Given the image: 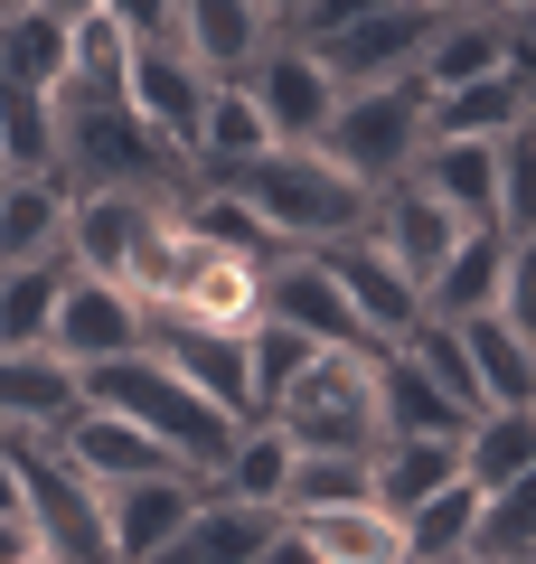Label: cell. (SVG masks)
I'll use <instances>...</instances> for the list:
<instances>
[{"label":"cell","mask_w":536,"mask_h":564,"mask_svg":"<svg viewBox=\"0 0 536 564\" xmlns=\"http://www.w3.org/2000/svg\"><path fill=\"white\" fill-rule=\"evenodd\" d=\"M57 292H66V254H57V263H10V273H0V358H29V348H47Z\"/></svg>","instance_id":"f546056e"},{"label":"cell","mask_w":536,"mask_h":564,"mask_svg":"<svg viewBox=\"0 0 536 564\" xmlns=\"http://www.w3.org/2000/svg\"><path fill=\"white\" fill-rule=\"evenodd\" d=\"M255 10H264V20H274V39H282V20H292L301 0H255Z\"/></svg>","instance_id":"b9f144b4"},{"label":"cell","mask_w":536,"mask_h":564,"mask_svg":"<svg viewBox=\"0 0 536 564\" xmlns=\"http://www.w3.org/2000/svg\"><path fill=\"white\" fill-rule=\"evenodd\" d=\"M452 236H461V217H452V207H433L415 180H405V170L377 188V198H367V245H377V254L396 263V273L415 282V292L433 282V263L452 254Z\"/></svg>","instance_id":"2e32d148"},{"label":"cell","mask_w":536,"mask_h":564,"mask_svg":"<svg viewBox=\"0 0 536 564\" xmlns=\"http://www.w3.org/2000/svg\"><path fill=\"white\" fill-rule=\"evenodd\" d=\"M377 414H386V433H461V423H471L415 358H396V348H377Z\"/></svg>","instance_id":"4dcf8cb0"},{"label":"cell","mask_w":536,"mask_h":564,"mask_svg":"<svg viewBox=\"0 0 536 564\" xmlns=\"http://www.w3.org/2000/svg\"><path fill=\"white\" fill-rule=\"evenodd\" d=\"M442 480H461V452H452V433H386V443L367 452V508H386V518L424 508Z\"/></svg>","instance_id":"44dd1931"},{"label":"cell","mask_w":536,"mask_h":564,"mask_svg":"<svg viewBox=\"0 0 536 564\" xmlns=\"http://www.w3.org/2000/svg\"><path fill=\"white\" fill-rule=\"evenodd\" d=\"M517 122H527V66L452 85V95H424V141H499Z\"/></svg>","instance_id":"d4e9b609"},{"label":"cell","mask_w":536,"mask_h":564,"mask_svg":"<svg viewBox=\"0 0 536 564\" xmlns=\"http://www.w3.org/2000/svg\"><path fill=\"white\" fill-rule=\"evenodd\" d=\"M301 545H311V564H396L405 555V536H396V518L386 508H367V499H339V508H301V518H282Z\"/></svg>","instance_id":"4316f807"},{"label":"cell","mask_w":536,"mask_h":564,"mask_svg":"<svg viewBox=\"0 0 536 564\" xmlns=\"http://www.w3.org/2000/svg\"><path fill=\"white\" fill-rule=\"evenodd\" d=\"M255 564H311V545H301L292 527H274V536H264V555H255Z\"/></svg>","instance_id":"ab89813d"},{"label":"cell","mask_w":536,"mask_h":564,"mask_svg":"<svg viewBox=\"0 0 536 564\" xmlns=\"http://www.w3.org/2000/svg\"><path fill=\"white\" fill-rule=\"evenodd\" d=\"M141 339H151V311L132 302V282H104V273H76V263H66L57 321H47V358H66L85 377V367H104V358H132Z\"/></svg>","instance_id":"52a82bcc"},{"label":"cell","mask_w":536,"mask_h":564,"mask_svg":"<svg viewBox=\"0 0 536 564\" xmlns=\"http://www.w3.org/2000/svg\"><path fill=\"white\" fill-rule=\"evenodd\" d=\"M471 10H499V20H527L536 0H471Z\"/></svg>","instance_id":"60d3db41"},{"label":"cell","mask_w":536,"mask_h":564,"mask_svg":"<svg viewBox=\"0 0 536 564\" xmlns=\"http://www.w3.org/2000/svg\"><path fill=\"white\" fill-rule=\"evenodd\" d=\"M339 499H367V462H339V452H292L282 518H301V508H339Z\"/></svg>","instance_id":"d590c367"},{"label":"cell","mask_w":536,"mask_h":564,"mask_svg":"<svg viewBox=\"0 0 536 564\" xmlns=\"http://www.w3.org/2000/svg\"><path fill=\"white\" fill-rule=\"evenodd\" d=\"M452 564H490V555H452Z\"/></svg>","instance_id":"f6af8a7d"},{"label":"cell","mask_w":536,"mask_h":564,"mask_svg":"<svg viewBox=\"0 0 536 564\" xmlns=\"http://www.w3.org/2000/svg\"><path fill=\"white\" fill-rule=\"evenodd\" d=\"M170 207L179 198H160V188H85V198L66 207V263H76V273H104V282H132L141 236H151Z\"/></svg>","instance_id":"9c48e42d"},{"label":"cell","mask_w":536,"mask_h":564,"mask_svg":"<svg viewBox=\"0 0 536 564\" xmlns=\"http://www.w3.org/2000/svg\"><path fill=\"white\" fill-rule=\"evenodd\" d=\"M274 527H282L274 508H245V499H226V489L207 480V499L189 508V527H179L170 545H160V564H255Z\"/></svg>","instance_id":"7402d4cb"},{"label":"cell","mask_w":536,"mask_h":564,"mask_svg":"<svg viewBox=\"0 0 536 564\" xmlns=\"http://www.w3.org/2000/svg\"><path fill=\"white\" fill-rule=\"evenodd\" d=\"M452 452H461V480L471 489L527 480L536 470V404H480V414L452 433Z\"/></svg>","instance_id":"484cf974"},{"label":"cell","mask_w":536,"mask_h":564,"mask_svg":"<svg viewBox=\"0 0 536 564\" xmlns=\"http://www.w3.org/2000/svg\"><path fill=\"white\" fill-rule=\"evenodd\" d=\"M461 329V358H471L480 404H536V329H517L508 311H471Z\"/></svg>","instance_id":"603a6c76"},{"label":"cell","mask_w":536,"mask_h":564,"mask_svg":"<svg viewBox=\"0 0 536 564\" xmlns=\"http://www.w3.org/2000/svg\"><path fill=\"white\" fill-rule=\"evenodd\" d=\"M264 39H274V20L255 0H179V57L199 66L207 85H236L264 57Z\"/></svg>","instance_id":"d6986e66"},{"label":"cell","mask_w":536,"mask_h":564,"mask_svg":"<svg viewBox=\"0 0 536 564\" xmlns=\"http://www.w3.org/2000/svg\"><path fill=\"white\" fill-rule=\"evenodd\" d=\"M396 564H405V555H396Z\"/></svg>","instance_id":"bcb514c9"},{"label":"cell","mask_w":536,"mask_h":564,"mask_svg":"<svg viewBox=\"0 0 536 564\" xmlns=\"http://www.w3.org/2000/svg\"><path fill=\"white\" fill-rule=\"evenodd\" d=\"M282 480H292V443H282L264 414L236 423V452H226L217 489H226V499H245V508H274V518H282Z\"/></svg>","instance_id":"d6a6232c"},{"label":"cell","mask_w":536,"mask_h":564,"mask_svg":"<svg viewBox=\"0 0 536 564\" xmlns=\"http://www.w3.org/2000/svg\"><path fill=\"white\" fill-rule=\"evenodd\" d=\"M57 180L76 188H160L189 198V170L160 132H141V113L122 95H57Z\"/></svg>","instance_id":"277c9868"},{"label":"cell","mask_w":536,"mask_h":564,"mask_svg":"<svg viewBox=\"0 0 536 564\" xmlns=\"http://www.w3.org/2000/svg\"><path fill=\"white\" fill-rule=\"evenodd\" d=\"M0 452H10L20 518H29V536H39V555H57V564H114V545H104V508H95V480H85V470L66 462L47 433H0Z\"/></svg>","instance_id":"5b68a950"},{"label":"cell","mask_w":536,"mask_h":564,"mask_svg":"<svg viewBox=\"0 0 536 564\" xmlns=\"http://www.w3.org/2000/svg\"><path fill=\"white\" fill-rule=\"evenodd\" d=\"M76 386H85V404H104V414H122L132 433H151V443L170 452L179 470H199V480H217V470H226V452H236V414H217L207 395H189V386H179L170 367L151 358V348L85 367Z\"/></svg>","instance_id":"6da1fadb"},{"label":"cell","mask_w":536,"mask_h":564,"mask_svg":"<svg viewBox=\"0 0 536 564\" xmlns=\"http://www.w3.org/2000/svg\"><path fill=\"white\" fill-rule=\"evenodd\" d=\"M301 254L330 263V282H339V302H349V321L367 329V348H396L405 329L424 321V292L377 254V245H367V226H357V236H339V245H301Z\"/></svg>","instance_id":"30bf717a"},{"label":"cell","mask_w":536,"mask_h":564,"mask_svg":"<svg viewBox=\"0 0 536 564\" xmlns=\"http://www.w3.org/2000/svg\"><path fill=\"white\" fill-rule=\"evenodd\" d=\"M415 141H424V85L396 76V85H357V95H339L311 151L330 170H349L357 188H386L405 161H415Z\"/></svg>","instance_id":"8992f818"},{"label":"cell","mask_w":536,"mask_h":564,"mask_svg":"<svg viewBox=\"0 0 536 564\" xmlns=\"http://www.w3.org/2000/svg\"><path fill=\"white\" fill-rule=\"evenodd\" d=\"M292 452H339V462H367L386 443V414H377V348H311L292 386L264 404Z\"/></svg>","instance_id":"3957f363"},{"label":"cell","mask_w":536,"mask_h":564,"mask_svg":"<svg viewBox=\"0 0 536 564\" xmlns=\"http://www.w3.org/2000/svg\"><path fill=\"white\" fill-rule=\"evenodd\" d=\"M461 555H490V564H536V470L527 480H499L480 489V518Z\"/></svg>","instance_id":"1f68e13d"},{"label":"cell","mask_w":536,"mask_h":564,"mask_svg":"<svg viewBox=\"0 0 536 564\" xmlns=\"http://www.w3.org/2000/svg\"><path fill=\"white\" fill-rule=\"evenodd\" d=\"M508 263H517V236H508V226H461L452 254H442L433 282H424V311H433V321L499 311V292H508Z\"/></svg>","instance_id":"ac0fdd59"},{"label":"cell","mask_w":536,"mask_h":564,"mask_svg":"<svg viewBox=\"0 0 536 564\" xmlns=\"http://www.w3.org/2000/svg\"><path fill=\"white\" fill-rule=\"evenodd\" d=\"M471 518H480V489L471 480H442L424 508H405L396 536H405V564H452L471 545Z\"/></svg>","instance_id":"836d02e7"},{"label":"cell","mask_w":536,"mask_h":564,"mask_svg":"<svg viewBox=\"0 0 536 564\" xmlns=\"http://www.w3.org/2000/svg\"><path fill=\"white\" fill-rule=\"evenodd\" d=\"M20 564H57V555H20Z\"/></svg>","instance_id":"ee69618b"},{"label":"cell","mask_w":536,"mask_h":564,"mask_svg":"<svg viewBox=\"0 0 536 564\" xmlns=\"http://www.w3.org/2000/svg\"><path fill=\"white\" fill-rule=\"evenodd\" d=\"M0 10H10V0H0ZM39 10H57V20H76V10H95V0H39Z\"/></svg>","instance_id":"7bdbcfd3"},{"label":"cell","mask_w":536,"mask_h":564,"mask_svg":"<svg viewBox=\"0 0 536 564\" xmlns=\"http://www.w3.org/2000/svg\"><path fill=\"white\" fill-rule=\"evenodd\" d=\"M151 348L160 367H170L189 395H207L217 414L255 423V377H245V339H226V329H189V321H151Z\"/></svg>","instance_id":"9a60e30c"},{"label":"cell","mask_w":536,"mask_h":564,"mask_svg":"<svg viewBox=\"0 0 536 564\" xmlns=\"http://www.w3.org/2000/svg\"><path fill=\"white\" fill-rule=\"evenodd\" d=\"M527 66V20H499V10H452L433 29V47L415 57V85L424 95H452V85H480V76H508Z\"/></svg>","instance_id":"5bb4252c"},{"label":"cell","mask_w":536,"mask_h":564,"mask_svg":"<svg viewBox=\"0 0 536 564\" xmlns=\"http://www.w3.org/2000/svg\"><path fill=\"white\" fill-rule=\"evenodd\" d=\"M66 207H76V188H66L57 170L0 180V273H10V263H57L66 254Z\"/></svg>","instance_id":"cb8c5ba5"},{"label":"cell","mask_w":536,"mask_h":564,"mask_svg":"<svg viewBox=\"0 0 536 564\" xmlns=\"http://www.w3.org/2000/svg\"><path fill=\"white\" fill-rule=\"evenodd\" d=\"M47 443H57V452H66V462H76L95 489H114V480H151V470H179L170 452L151 443V433H132V423L104 414V404H76V414H66Z\"/></svg>","instance_id":"ffe728a7"},{"label":"cell","mask_w":536,"mask_h":564,"mask_svg":"<svg viewBox=\"0 0 536 564\" xmlns=\"http://www.w3.org/2000/svg\"><path fill=\"white\" fill-rule=\"evenodd\" d=\"M264 321L301 329L311 348H367V329L349 321V302H339L330 263H320V254H301V245L264 254Z\"/></svg>","instance_id":"4fadbf2b"},{"label":"cell","mask_w":536,"mask_h":564,"mask_svg":"<svg viewBox=\"0 0 536 564\" xmlns=\"http://www.w3.org/2000/svg\"><path fill=\"white\" fill-rule=\"evenodd\" d=\"M57 170V95L0 85V180H39Z\"/></svg>","instance_id":"e575fe53"},{"label":"cell","mask_w":536,"mask_h":564,"mask_svg":"<svg viewBox=\"0 0 536 564\" xmlns=\"http://www.w3.org/2000/svg\"><path fill=\"white\" fill-rule=\"evenodd\" d=\"M236 85L255 95V113H264V132H274V141H320V122H330V104H339L330 66H320L301 39H264V57L245 66Z\"/></svg>","instance_id":"7c38bea8"},{"label":"cell","mask_w":536,"mask_h":564,"mask_svg":"<svg viewBox=\"0 0 536 564\" xmlns=\"http://www.w3.org/2000/svg\"><path fill=\"white\" fill-rule=\"evenodd\" d=\"M95 10H114L132 47H179V0H95Z\"/></svg>","instance_id":"74e56055"},{"label":"cell","mask_w":536,"mask_h":564,"mask_svg":"<svg viewBox=\"0 0 536 564\" xmlns=\"http://www.w3.org/2000/svg\"><path fill=\"white\" fill-rule=\"evenodd\" d=\"M226 188H236V207L274 245H339V236L367 226V198H377V188H357L349 170H330L311 141H274V151L245 161Z\"/></svg>","instance_id":"7a4b0ae2"},{"label":"cell","mask_w":536,"mask_h":564,"mask_svg":"<svg viewBox=\"0 0 536 564\" xmlns=\"http://www.w3.org/2000/svg\"><path fill=\"white\" fill-rule=\"evenodd\" d=\"M0 85H20V95H57L66 85V20L57 10H39V0L0 10Z\"/></svg>","instance_id":"f1b7e54d"},{"label":"cell","mask_w":536,"mask_h":564,"mask_svg":"<svg viewBox=\"0 0 536 564\" xmlns=\"http://www.w3.org/2000/svg\"><path fill=\"white\" fill-rule=\"evenodd\" d=\"M301 367H311V339H301V329H282V321H255V329H245V377H255V414H264V404H274L282 386L301 377Z\"/></svg>","instance_id":"8d00e7d4"},{"label":"cell","mask_w":536,"mask_h":564,"mask_svg":"<svg viewBox=\"0 0 536 564\" xmlns=\"http://www.w3.org/2000/svg\"><path fill=\"white\" fill-rule=\"evenodd\" d=\"M199 499H207L199 470H151V480H114V489H95L114 564H160V545L189 527V508H199Z\"/></svg>","instance_id":"8fae6325"},{"label":"cell","mask_w":536,"mask_h":564,"mask_svg":"<svg viewBox=\"0 0 536 564\" xmlns=\"http://www.w3.org/2000/svg\"><path fill=\"white\" fill-rule=\"evenodd\" d=\"M122 104L141 113V132H160L179 151V170H189V132H199V104H207V76L179 47H132V66H122Z\"/></svg>","instance_id":"e0dca14e"},{"label":"cell","mask_w":536,"mask_h":564,"mask_svg":"<svg viewBox=\"0 0 536 564\" xmlns=\"http://www.w3.org/2000/svg\"><path fill=\"white\" fill-rule=\"evenodd\" d=\"M433 29H442V10L386 0V10H367V20H349L339 39H320L311 57L330 66V85H339V95H357V85H396V76H415V57L433 47Z\"/></svg>","instance_id":"ba28073f"},{"label":"cell","mask_w":536,"mask_h":564,"mask_svg":"<svg viewBox=\"0 0 536 564\" xmlns=\"http://www.w3.org/2000/svg\"><path fill=\"white\" fill-rule=\"evenodd\" d=\"M367 10H386V0H301L292 20H282V39L320 47V39H339V29H349V20H367Z\"/></svg>","instance_id":"f35d334b"},{"label":"cell","mask_w":536,"mask_h":564,"mask_svg":"<svg viewBox=\"0 0 536 564\" xmlns=\"http://www.w3.org/2000/svg\"><path fill=\"white\" fill-rule=\"evenodd\" d=\"M76 404H85V386H76L66 358H47V348L0 358V433H57Z\"/></svg>","instance_id":"83f0119b"}]
</instances>
